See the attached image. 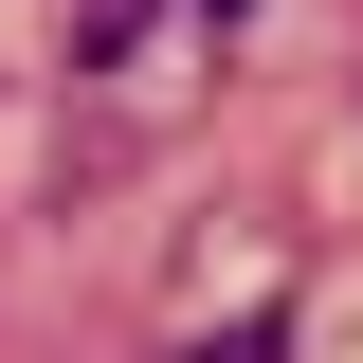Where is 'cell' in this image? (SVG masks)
I'll list each match as a JSON object with an SVG mask.
<instances>
[{
  "mask_svg": "<svg viewBox=\"0 0 363 363\" xmlns=\"http://www.w3.org/2000/svg\"><path fill=\"white\" fill-rule=\"evenodd\" d=\"M200 18H236V0H200Z\"/></svg>",
  "mask_w": 363,
  "mask_h": 363,
  "instance_id": "cell-1",
  "label": "cell"
}]
</instances>
